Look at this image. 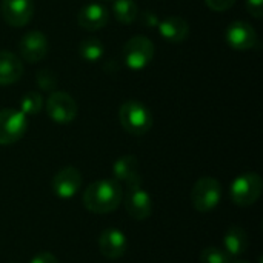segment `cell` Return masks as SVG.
Listing matches in <instances>:
<instances>
[{"instance_id": "obj_1", "label": "cell", "mask_w": 263, "mask_h": 263, "mask_svg": "<svg viewBox=\"0 0 263 263\" xmlns=\"http://www.w3.org/2000/svg\"><path fill=\"white\" fill-rule=\"evenodd\" d=\"M123 199L122 185L114 179H100L92 182L83 193L85 208L94 214H108L116 211Z\"/></svg>"}, {"instance_id": "obj_2", "label": "cell", "mask_w": 263, "mask_h": 263, "mask_svg": "<svg viewBox=\"0 0 263 263\" xmlns=\"http://www.w3.org/2000/svg\"><path fill=\"white\" fill-rule=\"evenodd\" d=\"M119 119L123 129L133 136H143L153 126L149 109L139 100H128L119 109Z\"/></svg>"}, {"instance_id": "obj_3", "label": "cell", "mask_w": 263, "mask_h": 263, "mask_svg": "<svg viewBox=\"0 0 263 263\" xmlns=\"http://www.w3.org/2000/svg\"><path fill=\"white\" fill-rule=\"evenodd\" d=\"M262 190V177L257 173H245L234 179L230 188V196L237 206H251L260 199Z\"/></svg>"}, {"instance_id": "obj_4", "label": "cell", "mask_w": 263, "mask_h": 263, "mask_svg": "<svg viewBox=\"0 0 263 263\" xmlns=\"http://www.w3.org/2000/svg\"><path fill=\"white\" fill-rule=\"evenodd\" d=\"M190 199L194 210L199 213H208L220 203L222 185L214 177H202L194 183Z\"/></svg>"}, {"instance_id": "obj_5", "label": "cell", "mask_w": 263, "mask_h": 263, "mask_svg": "<svg viewBox=\"0 0 263 263\" xmlns=\"http://www.w3.org/2000/svg\"><path fill=\"white\" fill-rule=\"evenodd\" d=\"M153 57L154 45L145 35H134L123 46V60L131 69H143Z\"/></svg>"}, {"instance_id": "obj_6", "label": "cell", "mask_w": 263, "mask_h": 263, "mask_svg": "<svg viewBox=\"0 0 263 263\" xmlns=\"http://www.w3.org/2000/svg\"><path fill=\"white\" fill-rule=\"evenodd\" d=\"M28 129L26 116L17 109L0 111V145H12L18 142Z\"/></svg>"}, {"instance_id": "obj_7", "label": "cell", "mask_w": 263, "mask_h": 263, "mask_svg": "<svg viewBox=\"0 0 263 263\" xmlns=\"http://www.w3.org/2000/svg\"><path fill=\"white\" fill-rule=\"evenodd\" d=\"M46 112L52 122L59 125H68L77 116V103L68 92L54 91L46 100Z\"/></svg>"}, {"instance_id": "obj_8", "label": "cell", "mask_w": 263, "mask_h": 263, "mask_svg": "<svg viewBox=\"0 0 263 263\" xmlns=\"http://www.w3.org/2000/svg\"><path fill=\"white\" fill-rule=\"evenodd\" d=\"M122 200L125 203L126 213L134 220H146L153 213V199L148 191L142 188V185L128 186V191Z\"/></svg>"}, {"instance_id": "obj_9", "label": "cell", "mask_w": 263, "mask_h": 263, "mask_svg": "<svg viewBox=\"0 0 263 263\" xmlns=\"http://www.w3.org/2000/svg\"><path fill=\"white\" fill-rule=\"evenodd\" d=\"M82 185V174L74 166L62 168L51 182V188L54 194L60 199H71L74 197Z\"/></svg>"}, {"instance_id": "obj_10", "label": "cell", "mask_w": 263, "mask_h": 263, "mask_svg": "<svg viewBox=\"0 0 263 263\" xmlns=\"http://www.w3.org/2000/svg\"><path fill=\"white\" fill-rule=\"evenodd\" d=\"M99 250L103 257L109 260H117L125 256L128 250V239L120 230L106 228L99 236Z\"/></svg>"}, {"instance_id": "obj_11", "label": "cell", "mask_w": 263, "mask_h": 263, "mask_svg": "<svg viewBox=\"0 0 263 263\" xmlns=\"http://www.w3.org/2000/svg\"><path fill=\"white\" fill-rule=\"evenodd\" d=\"M18 51H20V55L26 62H29V63L40 62L48 52L46 35L43 32H40V31L26 32L18 42Z\"/></svg>"}, {"instance_id": "obj_12", "label": "cell", "mask_w": 263, "mask_h": 263, "mask_svg": "<svg viewBox=\"0 0 263 263\" xmlns=\"http://www.w3.org/2000/svg\"><path fill=\"white\" fill-rule=\"evenodd\" d=\"M5 22L11 26H25L32 18V0H2L0 6Z\"/></svg>"}, {"instance_id": "obj_13", "label": "cell", "mask_w": 263, "mask_h": 263, "mask_svg": "<svg viewBox=\"0 0 263 263\" xmlns=\"http://www.w3.org/2000/svg\"><path fill=\"white\" fill-rule=\"evenodd\" d=\"M227 42L236 51L251 49L257 42L256 29L247 22H233L227 29Z\"/></svg>"}, {"instance_id": "obj_14", "label": "cell", "mask_w": 263, "mask_h": 263, "mask_svg": "<svg viewBox=\"0 0 263 263\" xmlns=\"http://www.w3.org/2000/svg\"><path fill=\"white\" fill-rule=\"evenodd\" d=\"M112 176L114 180L125 182L128 186L142 185V177L139 174V160L136 156L126 154L119 157L112 165Z\"/></svg>"}, {"instance_id": "obj_15", "label": "cell", "mask_w": 263, "mask_h": 263, "mask_svg": "<svg viewBox=\"0 0 263 263\" xmlns=\"http://www.w3.org/2000/svg\"><path fill=\"white\" fill-rule=\"evenodd\" d=\"M109 18L108 9L100 3H88L77 14V23L86 31L102 29Z\"/></svg>"}, {"instance_id": "obj_16", "label": "cell", "mask_w": 263, "mask_h": 263, "mask_svg": "<svg viewBox=\"0 0 263 263\" xmlns=\"http://www.w3.org/2000/svg\"><path fill=\"white\" fill-rule=\"evenodd\" d=\"M23 74L22 60L11 51H0V85H11Z\"/></svg>"}, {"instance_id": "obj_17", "label": "cell", "mask_w": 263, "mask_h": 263, "mask_svg": "<svg viewBox=\"0 0 263 263\" xmlns=\"http://www.w3.org/2000/svg\"><path fill=\"white\" fill-rule=\"evenodd\" d=\"M248 234L242 227L233 225L223 236V250L230 257H240L247 253Z\"/></svg>"}, {"instance_id": "obj_18", "label": "cell", "mask_w": 263, "mask_h": 263, "mask_svg": "<svg viewBox=\"0 0 263 263\" xmlns=\"http://www.w3.org/2000/svg\"><path fill=\"white\" fill-rule=\"evenodd\" d=\"M160 35L173 43L183 42L190 34V25L182 17H168L163 22H159Z\"/></svg>"}, {"instance_id": "obj_19", "label": "cell", "mask_w": 263, "mask_h": 263, "mask_svg": "<svg viewBox=\"0 0 263 263\" xmlns=\"http://www.w3.org/2000/svg\"><path fill=\"white\" fill-rule=\"evenodd\" d=\"M112 12L117 22L123 25H129L137 18L139 8L134 0H116L112 5Z\"/></svg>"}, {"instance_id": "obj_20", "label": "cell", "mask_w": 263, "mask_h": 263, "mask_svg": "<svg viewBox=\"0 0 263 263\" xmlns=\"http://www.w3.org/2000/svg\"><path fill=\"white\" fill-rule=\"evenodd\" d=\"M103 43L96 37H86L79 43V54L86 62H97L103 55Z\"/></svg>"}, {"instance_id": "obj_21", "label": "cell", "mask_w": 263, "mask_h": 263, "mask_svg": "<svg viewBox=\"0 0 263 263\" xmlns=\"http://www.w3.org/2000/svg\"><path fill=\"white\" fill-rule=\"evenodd\" d=\"M43 106V99L39 92H34V91H29L26 92L22 100H20V111L25 114V116H35L40 112Z\"/></svg>"}, {"instance_id": "obj_22", "label": "cell", "mask_w": 263, "mask_h": 263, "mask_svg": "<svg viewBox=\"0 0 263 263\" xmlns=\"http://www.w3.org/2000/svg\"><path fill=\"white\" fill-rule=\"evenodd\" d=\"M35 82H37V86L45 91V92H52L57 86V74L48 68L45 69H40L37 74H35Z\"/></svg>"}, {"instance_id": "obj_23", "label": "cell", "mask_w": 263, "mask_h": 263, "mask_svg": "<svg viewBox=\"0 0 263 263\" xmlns=\"http://www.w3.org/2000/svg\"><path fill=\"white\" fill-rule=\"evenodd\" d=\"M231 257L225 253V250L208 247L200 253V263H230Z\"/></svg>"}, {"instance_id": "obj_24", "label": "cell", "mask_w": 263, "mask_h": 263, "mask_svg": "<svg viewBox=\"0 0 263 263\" xmlns=\"http://www.w3.org/2000/svg\"><path fill=\"white\" fill-rule=\"evenodd\" d=\"M205 2L213 11H217V12L227 11L236 3V0H205Z\"/></svg>"}, {"instance_id": "obj_25", "label": "cell", "mask_w": 263, "mask_h": 263, "mask_svg": "<svg viewBox=\"0 0 263 263\" xmlns=\"http://www.w3.org/2000/svg\"><path fill=\"white\" fill-rule=\"evenodd\" d=\"M247 9L256 18L263 17V0H247Z\"/></svg>"}, {"instance_id": "obj_26", "label": "cell", "mask_w": 263, "mask_h": 263, "mask_svg": "<svg viewBox=\"0 0 263 263\" xmlns=\"http://www.w3.org/2000/svg\"><path fill=\"white\" fill-rule=\"evenodd\" d=\"M29 263H59V260L49 251H40L29 260Z\"/></svg>"}, {"instance_id": "obj_27", "label": "cell", "mask_w": 263, "mask_h": 263, "mask_svg": "<svg viewBox=\"0 0 263 263\" xmlns=\"http://www.w3.org/2000/svg\"><path fill=\"white\" fill-rule=\"evenodd\" d=\"M140 20H142V23H143L145 26H156V25H159V18H157V15H156L154 12H151V11H145V12H142Z\"/></svg>"}, {"instance_id": "obj_28", "label": "cell", "mask_w": 263, "mask_h": 263, "mask_svg": "<svg viewBox=\"0 0 263 263\" xmlns=\"http://www.w3.org/2000/svg\"><path fill=\"white\" fill-rule=\"evenodd\" d=\"M233 263H248V262H245V260H236V262H233Z\"/></svg>"}]
</instances>
